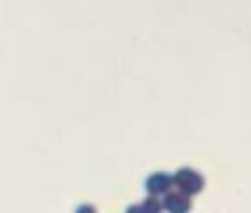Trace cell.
<instances>
[{
  "label": "cell",
  "instance_id": "obj_4",
  "mask_svg": "<svg viewBox=\"0 0 251 213\" xmlns=\"http://www.w3.org/2000/svg\"><path fill=\"white\" fill-rule=\"evenodd\" d=\"M140 207H142V211L145 213H162V202L158 198H153V195H149Z\"/></svg>",
  "mask_w": 251,
  "mask_h": 213
},
{
  "label": "cell",
  "instance_id": "obj_1",
  "mask_svg": "<svg viewBox=\"0 0 251 213\" xmlns=\"http://www.w3.org/2000/svg\"><path fill=\"white\" fill-rule=\"evenodd\" d=\"M171 178H174V185L178 187V191L185 193V195L198 193V191H202V187H204V178L198 173V171L189 169V166L178 169L176 171V175H171Z\"/></svg>",
  "mask_w": 251,
  "mask_h": 213
},
{
  "label": "cell",
  "instance_id": "obj_3",
  "mask_svg": "<svg viewBox=\"0 0 251 213\" xmlns=\"http://www.w3.org/2000/svg\"><path fill=\"white\" fill-rule=\"evenodd\" d=\"M171 185H174V178H171L169 173H162V171H156V173H151L147 178V182H145V187H147V191L156 198V195L160 193H169Z\"/></svg>",
  "mask_w": 251,
  "mask_h": 213
},
{
  "label": "cell",
  "instance_id": "obj_5",
  "mask_svg": "<svg viewBox=\"0 0 251 213\" xmlns=\"http://www.w3.org/2000/svg\"><path fill=\"white\" fill-rule=\"evenodd\" d=\"M76 213H96V209L94 207H89V204H82V207H78V211Z\"/></svg>",
  "mask_w": 251,
  "mask_h": 213
},
{
  "label": "cell",
  "instance_id": "obj_6",
  "mask_svg": "<svg viewBox=\"0 0 251 213\" xmlns=\"http://www.w3.org/2000/svg\"><path fill=\"white\" fill-rule=\"evenodd\" d=\"M127 213H145V211H142L140 204H133V207H129V209H127Z\"/></svg>",
  "mask_w": 251,
  "mask_h": 213
},
{
  "label": "cell",
  "instance_id": "obj_2",
  "mask_svg": "<svg viewBox=\"0 0 251 213\" xmlns=\"http://www.w3.org/2000/svg\"><path fill=\"white\" fill-rule=\"evenodd\" d=\"M162 209H167L169 213H189L191 209V198L180 191H169L162 198Z\"/></svg>",
  "mask_w": 251,
  "mask_h": 213
}]
</instances>
